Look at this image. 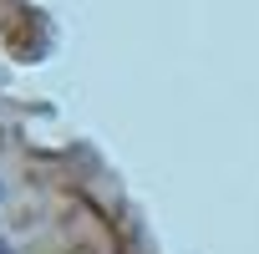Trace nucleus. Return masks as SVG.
<instances>
[{"instance_id":"1","label":"nucleus","mask_w":259,"mask_h":254,"mask_svg":"<svg viewBox=\"0 0 259 254\" xmlns=\"http://www.w3.org/2000/svg\"><path fill=\"white\" fill-rule=\"evenodd\" d=\"M0 254H11V244H6V239H0Z\"/></svg>"}]
</instances>
